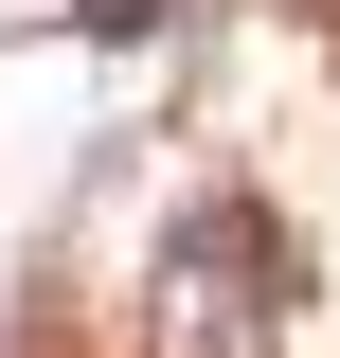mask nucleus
I'll list each match as a JSON object with an SVG mask.
<instances>
[{
  "mask_svg": "<svg viewBox=\"0 0 340 358\" xmlns=\"http://www.w3.org/2000/svg\"><path fill=\"white\" fill-rule=\"evenodd\" d=\"M269 322H287V233H269V197L179 215V251H162V341H179V358H269Z\"/></svg>",
  "mask_w": 340,
  "mask_h": 358,
  "instance_id": "1",
  "label": "nucleus"
}]
</instances>
